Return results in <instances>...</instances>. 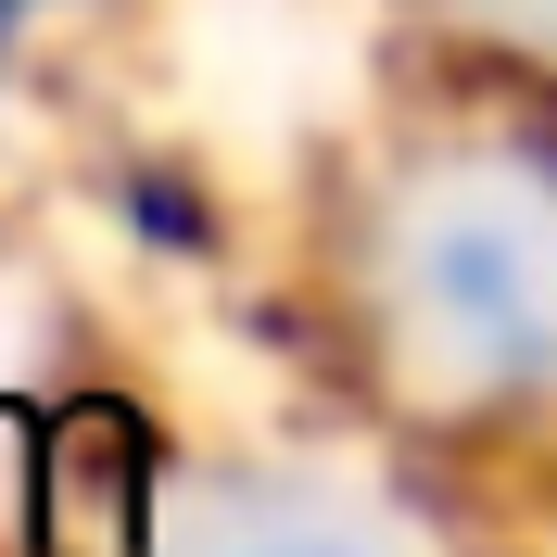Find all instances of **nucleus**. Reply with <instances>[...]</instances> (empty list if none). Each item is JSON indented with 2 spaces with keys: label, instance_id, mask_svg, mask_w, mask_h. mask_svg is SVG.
Masks as SVG:
<instances>
[{
  "label": "nucleus",
  "instance_id": "1",
  "mask_svg": "<svg viewBox=\"0 0 557 557\" xmlns=\"http://www.w3.org/2000/svg\"><path fill=\"white\" fill-rule=\"evenodd\" d=\"M355 305L418 406H557V152L507 127L431 139L368 203Z\"/></svg>",
  "mask_w": 557,
  "mask_h": 557
},
{
  "label": "nucleus",
  "instance_id": "2",
  "mask_svg": "<svg viewBox=\"0 0 557 557\" xmlns=\"http://www.w3.org/2000/svg\"><path fill=\"white\" fill-rule=\"evenodd\" d=\"M127 557H431L418 520L368 482H330V469H215V482H177Z\"/></svg>",
  "mask_w": 557,
  "mask_h": 557
},
{
  "label": "nucleus",
  "instance_id": "3",
  "mask_svg": "<svg viewBox=\"0 0 557 557\" xmlns=\"http://www.w3.org/2000/svg\"><path fill=\"white\" fill-rule=\"evenodd\" d=\"M456 26L507 38V51H532V64H557V0H444Z\"/></svg>",
  "mask_w": 557,
  "mask_h": 557
}]
</instances>
